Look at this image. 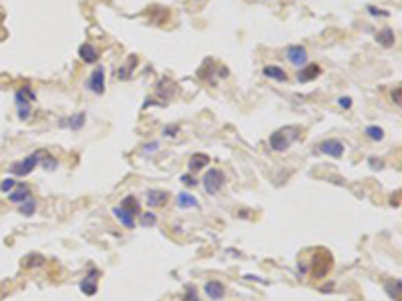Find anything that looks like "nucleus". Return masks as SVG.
Segmentation results:
<instances>
[{"label":"nucleus","mask_w":402,"mask_h":301,"mask_svg":"<svg viewBox=\"0 0 402 301\" xmlns=\"http://www.w3.org/2000/svg\"><path fill=\"white\" fill-rule=\"evenodd\" d=\"M167 199H169V195L165 193V191H161V189H153V191H149L147 193V205L149 207H163V205L167 203Z\"/></svg>","instance_id":"obj_14"},{"label":"nucleus","mask_w":402,"mask_h":301,"mask_svg":"<svg viewBox=\"0 0 402 301\" xmlns=\"http://www.w3.org/2000/svg\"><path fill=\"white\" fill-rule=\"evenodd\" d=\"M298 136H300V129L298 127H281L278 131H274L270 135V139H267V143H270L272 150H278V153H284V150H288L294 143L298 141Z\"/></svg>","instance_id":"obj_1"},{"label":"nucleus","mask_w":402,"mask_h":301,"mask_svg":"<svg viewBox=\"0 0 402 301\" xmlns=\"http://www.w3.org/2000/svg\"><path fill=\"white\" fill-rule=\"evenodd\" d=\"M209 165V157L203 155V153H195L189 157V163H187V167H189V173H199L203 167Z\"/></svg>","instance_id":"obj_16"},{"label":"nucleus","mask_w":402,"mask_h":301,"mask_svg":"<svg viewBox=\"0 0 402 301\" xmlns=\"http://www.w3.org/2000/svg\"><path fill=\"white\" fill-rule=\"evenodd\" d=\"M16 113H18V119L20 120H29L31 115H32V105H20V106H16Z\"/></svg>","instance_id":"obj_27"},{"label":"nucleus","mask_w":402,"mask_h":301,"mask_svg":"<svg viewBox=\"0 0 402 301\" xmlns=\"http://www.w3.org/2000/svg\"><path fill=\"white\" fill-rule=\"evenodd\" d=\"M137 66V57H129V62L127 64H123L117 71V76L121 78V80H129L131 76H133V68Z\"/></svg>","instance_id":"obj_21"},{"label":"nucleus","mask_w":402,"mask_h":301,"mask_svg":"<svg viewBox=\"0 0 402 301\" xmlns=\"http://www.w3.org/2000/svg\"><path fill=\"white\" fill-rule=\"evenodd\" d=\"M364 135L368 136L370 141H374V143H380V141L384 139V129H382V127H378V125H368V127L364 129Z\"/></svg>","instance_id":"obj_23"},{"label":"nucleus","mask_w":402,"mask_h":301,"mask_svg":"<svg viewBox=\"0 0 402 301\" xmlns=\"http://www.w3.org/2000/svg\"><path fill=\"white\" fill-rule=\"evenodd\" d=\"M38 161H40V167H43L45 171H57V167H59V161L55 157H50V155H40Z\"/></svg>","instance_id":"obj_24"},{"label":"nucleus","mask_w":402,"mask_h":301,"mask_svg":"<svg viewBox=\"0 0 402 301\" xmlns=\"http://www.w3.org/2000/svg\"><path fill=\"white\" fill-rule=\"evenodd\" d=\"M183 301H201V299H199L197 295H193V293H189V295H185V297H183Z\"/></svg>","instance_id":"obj_38"},{"label":"nucleus","mask_w":402,"mask_h":301,"mask_svg":"<svg viewBox=\"0 0 402 301\" xmlns=\"http://www.w3.org/2000/svg\"><path fill=\"white\" fill-rule=\"evenodd\" d=\"M330 267H332V257L326 251H318L314 255V261H312L314 277H326V273L330 271Z\"/></svg>","instance_id":"obj_4"},{"label":"nucleus","mask_w":402,"mask_h":301,"mask_svg":"<svg viewBox=\"0 0 402 301\" xmlns=\"http://www.w3.org/2000/svg\"><path fill=\"white\" fill-rule=\"evenodd\" d=\"M38 157H40V153L36 150V153L24 157L22 161L15 163V165H10V175H15V177H26V175H31L38 167Z\"/></svg>","instance_id":"obj_3"},{"label":"nucleus","mask_w":402,"mask_h":301,"mask_svg":"<svg viewBox=\"0 0 402 301\" xmlns=\"http://www.w3.org/2000/svg\"><path fill=\"white\" fill-rule=\"evenodd\" d=\"M113 215L117 217V221L123 225V227H127V229H133V227H135V217H133L129 211H125L123 207H115V209H113Z\"/></svg>","instance_id":"obj_18"},{"label":"nucleus","mask_w":402,"mask_h":301,"mask_svg":"<svg viewBox=\"0 0 402 301\" xmlns=\"http://www.w3.org/2000/svg\"><path fill=\"white\" fill-rule=\"evenodd\" d=\"M338 105H340L342 108H350V106H352V99H350V97H340V99H338Z\"/></svg>","instance_id":"obj_35"},{"label":"nucleus","mask_w":402,"mask_h":301,"mask_svg":"<svg viewBox=\"0 0 402 301\" xmlns=\"http://www.w3.org/2000/svg\"><path fill=\"white\" fill-rule=\"evenodd\" d=\"M15 187H16V181L12 179V177H6V179H2V183H0V191H2V193H10Z\"/></svg>","instance_id":"obj_30"},{"label":"nucleus","mask_w":402,"mask_h":301,"mask_svg":"<svg viewBox=\"0 0 402 301\" xmlns=\"http://www.w3.org/2000/svg\"><path fill=\"white\" fill-rule=\"evenodd\" d=\"M201 183H203V189L209 195H217L221 191V187H223V183H225V175L219 169H209V171H205Z\"/></svg>","instance_id":"obj_2"},{"label":"nucleus","mask_w":402,"mask_h":301,"mask_svg":"<svg viewBox=\"0 0 402 301\" xmlns=\"http://www.w3.org/2000/svg\"><path fill=\"white\" fill-rule=\"evenodd\" d=\"M322 75L320 64H304L302 68H298V83H312L314 78H318Z\"/></svg>","instance_id":"obj_9"},{"label":"nucleus","mask_w":402,"mask_h":301,"mask_svg":"<svg viewBox=\"0 0 402 301\" xmlns=\"http://www.w3.org/2000/svg\"><path fill=\"white\" fill-rule=\"evenodd\" d=\"M376 43L382 46V48H392L394 43H396V34L394 30L390 29V26H386V29H382L378 34H376Z\"/></svg>","instance_id":"obj_15"},{"label":"nucleus","mask_w":402,"mask_h":301,"mask_svg":"<svg viewBox=\"0 0 402 301\" xmlns=\"http://www.w3.org/2000/svg\"><path fill=\"white\" fill-rule=\"evenodd\" d=\"M286 59L292 66L302 68L304 64H308V50L302 45H292L286 48Z\"/></svg>","instance_id":"obj_5"},{"label":"nucleus","mask_w":402,"mask_h":301,"mask_svg":"<svg viewBox=\"0 0 402 301\" xmlns=\"http://www.w3.org/2000/svg\"><path fill=\"white\" fill-rule=\"evenodd\" d=\"M177 207L179 209H195V207H199V201L189 193H179L177 195Z\"/></svg>","instance_id":"obj_20"},{"label":"nucleus","mask_w":402,"mask_h":301,"mask_svg":"<svg viewBox=\"0 0 402 301\" xmlns=\"http://www.w3.org/2000/svg\"><path fill=\"white\" fill-rule=\"evenodd\" d=\"M197 2H201V0H197Z\"/></svg>","instance_id":"obj_39"},{"label":"nucleus","mask_w":402,"mask_h":301,"mask_svg":"<svg viewBox=\"0 0 402 301\" xmlns=\"http://www.w3.org/2000/svg\"><path fill=\"white\" fill-rule=\"evenodd\" d=\"M263 76L265 78H272V80H278V83H286L288 80V75L281 66H276V64H265L263 66Z\"/></svg>","instance_id":"obj_12"},{"label":"nucleus","mask_w":402,"mask_h":301,"mask_svg":"<svg viewBox=\"0 0 402 301\" xmlns=\"http://www.w3.org/2000/svg\"><path fill=\"white\" fill-rule=\"evenodd\" d=\"M87 89L93 94H99V97L105 92V68L103 66H97L95 71L91 73V76L87 80Z\"/></svg>","instance_id":"obj_6"},{"label":"nucleus","mask_w":402,"mask_h":301,"mask_svg":"<svg viewBox=\"0 0 402 301\" xmlns=\"http://www.w3.org/2000/svg\"><path fill=\"white\" fill-rule=\"evenodd\" d=\"M179 131H181V129H179V125H169V127H165V129H163V135H165V136H175Z\"/></svg>","instance_id":"obj_32"},{"label":"nucleus","mask_w":402,"mask_h":301,"mask_svg":"<svg viewBox=\"0 0 402 301\" xmlns=\"http://www.w3.org/2000/svg\"><path fill=\"white\" fill-rule=\"evenodd\" d=\"M157 149H159V143L153 141V143H149V145H145V147H143V153H155Z\"/></svg>","instance_id":"obj_34"},{"label":"nucleus","mask_w":402,"mask_h":301,"mask_svg":"<svg viewBox=\"0 0 402 301\" xmlns=\"http://www.w3.org/2000/svg\"><path fill=\"white\" fill-rule=\"evenodd\" d=\"M34 211H36V201H34L32 197H31V199H26V201L20 205V213L26 215V217H29V215H34Z\"/></svg>","instance_id":"obj_26"},{"label":"nucleus","mask_w":402,"mask_h":301,"mask_svg":"<svg viewBox=\"0 0 402 301\" xmlns=\"http://www.w3.org/2000/svg\"><path fill=\"white\" fill-rule=\"evenodd\" d=\"M121 207H123L125 211H129L133 217L141 215V213H139V209H141V207H139V201H137L135 197H133V195H129V197H125L123 201H121Z\"/></svg>","instance_id":"obj_22"},{"label":"nucleus","mask_w":402,"mask_h":301,"mask_svg":"<svg viewBox=\"0 0 402 301\" xmlns=\"http://www.w3.org/2000/svg\"><path fill=\"white\" fill-rule=\"evenodd\" d=\"M43 261H45V259L40 255H29L22 263H24V267H38V265H43Z\"/></svg>","instance_id":"obj_29"},{"label":"nucleus","mask_w":402,"mask_h":301,"mask_svg":"<svg viewBox=\"0 0 402 301\" xmlns=\"http://www.w3.org/2000/svg\"><path fill=\"white\" fill-rule=\"evenodd\" d=\"M85 122H87V115L85 113H75L71 117H64L59 120V127L62 129H71V131H80L85 127Z\"/></svg>","instance_id":"obj_8"},{"label":"nucleus","mask_w":402,"mask_h":301,"mask_svg":"<svg viewBox=\"0 0 402 301\" xmlns=\"http://www.w3.org/2000/svg\"><path fill=\"white\" fill-rule=\"evenodd\" d=\"M139 219H141V225L143 227H151V225L157 223V215L155 213H141Z\"/></svg>","instance_id":"obj_28"},{"label":"nucleus","mask_w":402,"mask_h":301,"mask_svg":"<svg viewBox=\"0 0 402 301\" xmlns=\"http://www.w3.org/2000/svg\"><path fill=\"white\" fill-rule=\"evenodd\" d=\"M392 101H394V105H402V89L400 87H396L394 90H392Z\"/></svg>","instance_id":"obj_33"},{"label":"nucleus","mask_w":402,"mask_h":301,"mask_svg":"<svg viewBox=\"0 0 402 301\" xmlns=\"http://www.w3.org/2000/svg\"><path fill=\"white\" fill-rule=\"evenodd\" d=\"M320 153H324L328 157H334V159H340L344 155V145L338 141V139H326L324 143H320Z\"/></svg>","instance_id":"obj_7"},{"label":"nucleus","mask_w":402,"mask_h":301,"mask_svg":"<svg viewBox=\"0 0 402 301\" xmlns=\"http://www.w3.org/2000/svg\"><path fill=\"white\" fill-rule=\"evenodd\" d=\"M171 83H173V80H169V78H161V80H159V85H157V94H159V97L163 99V101H169L173 94H175V90H177L175 87L167 89Z\"/></svg>","instance_id":"obj_19"},{"label":"nucleus","mask_w":402,"mask_h":301,"mask_svg":"<svg viewBox=\"0 0 402 301\" xmlns=\"http://www.w3.org/2000/svg\"><path fill=\"white\" fill-rule=\"evenodd\" d=\"M31 197H32V195H31V189L26 187V185H22V183L16 185V187L8 193V201H10V203H20V205H22L26 199H31Z\"/></svg>","instance_id":"obj_13"},{"label":"nucleus","mask_w":402,"mask_h":301,"mask_svg":"<svg viewBox=\"0 0 402 301\" xmlns=\"http://www.w3.org/2000/svg\"><path fill=\"white\" fill-rule=\"evenodd\" d=\"M95 277H97V271L93 269V271H91V277L87 275L83 281H80L78 287H80V291H83L85 295H95V293H97L99 287H97V279H95Z\"/></svg>","instance_id":"obj_17"},{"label":"nucleus","mask_w":402,"mask_h":301,"mask_svg":"<svg viewBox=\"0 0 402 301\" xmlns=\"http://www.w3.org/2000/svg\"><path fill=\"white\" fill-rule=\"evenodd\" d=\"M366 10L370 12V15H372V16H384V18H386V16H390V12H388V10H380V8H374V6H370V4L366 6Z\"/></svg>","instance_id":"obj_31"},{"label":"nucleus","mask_w":402,"mask_h":301,"mask_svg":"<svg viewBox=\"0 0 402 301\" xmlns=\"http://www.w3.org/2000/svg\"><path fill=\"white\" fill-rule=\"evenodd\" d=\"M78 57H80V60L87 62V64H95L99 60L101 54H99V50L93 46L91 43H85V45L78 46Z\"/></svg>","instance_id":"obj_10"},{"label":"nucleus","mask_w":402,"mask_h":301,"mask_svg":"<svg viewBox=\"0 0 402 301\" xmlns=\"http://www.w3.org/2000/svg\"><path fill=\"white\" fill-rule=\"evenodd\" d=\"M368 163L372 165V169H382V167H384V161H382V159H374V157H372Z\"/></svg>","instance_id":"obj_37"},{"label":"nucleus","mask_w":402,"mask_h":301,"mask_svg":"<svg viewBox=\"0 0 402 301\" xmlns=\"http://www.w3.org/2000/svg\"><path fill=\"white\" fill-rule=\"evenodd\" d=\"M386 293L390 295L392 299L400 301V279H392L386 283Z\"/></svg>","instance_id":"obj_25"},{"label":"nucleus","mask_w":402,"mask_h":301,"mask_svg":"<svg viewBox=\"0 0 402 301\" xmlns=\"http://www.w3.org/2000/svg\"><path fill=\"white\" fill-rule=\"evenodd\" d=\"M203 291H205V295L211 297V299H221V297L225 295V285H223L221 281H217V279H211V281H207V283L203 285Z\"/></svg>","instance_id":"obj_11"},{"label":"nucleus","mask_w":402,"mask_h":301,"mask_svg":"<svg viewBox=\"0 0 402 301\" xmlns=\"http://www.w3.org/2000/svg\"><path fill=\"white\" fill-rule=\"evenodd\" d=\"M181 181H183L187 187H195V185H197V181L193 179L191 175H183V177H181Z\"/></svg>","instance_id":"obj_36"}]
</instances>
